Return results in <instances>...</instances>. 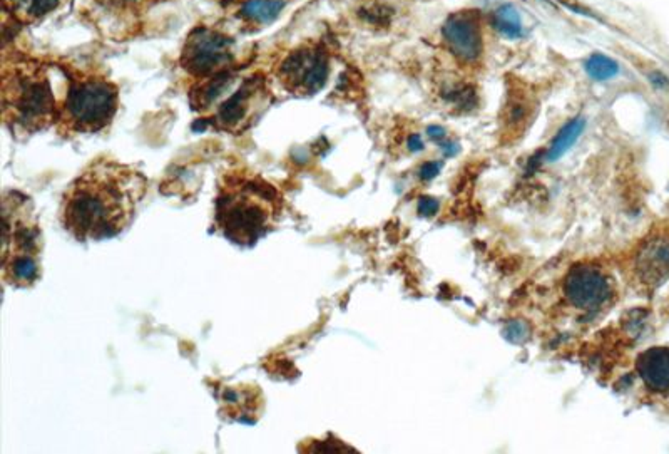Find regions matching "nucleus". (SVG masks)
Returning a JSON list of instances; mask_svg holds the SVG:
<instances>
[{
    "label": "nucleus",
    "instance_id": "f8f14e48",
    "mask_svg": "<svg viewBox=\"0 0 669 454\" xmlns=\"http://www.w3.org/2000/svg\"><path fill=\"white\" fill-rule=\"evenodd\" d=\"M221 406H223V414L229 419L236 421H253L258 419L259 412L263 409L261 391L253 386H240V387H226L220 398Z\"/></svg>",
    "mask_w": 669,
    "mask_h": 454
},
{
    "label": "nucleus",
    "instance_id": "9d476101",
    "mask_svg": "<svg viewBox=\"0 0 669 454\" xmlns=\"http://www.w3.org/2000/svg\"><path fill=\"white\" fill-rule=\"evenodd\" d=\"M609 292L606 275L591 265H577L571 268L564 282V294L567 300L580 310L597 309L606 302Z\"/></svg>",
    "mask_w": 669,
    "mask_h": 454
},
{
    "label": "nucleus",
    "instance_id": "9b49d317",
    "mask_svg": "<svg viewBox=\"0 0 669 454\" xmlns=\"http://www.w3.org/2000/svg\"><path fill=\"white\" fill-rule=\"evenodd\" d=\"M636 272L646 285H659L669 275V240L647 241L636 257Z\"/></svg>",
    "mask_w": 669,
    "mask_h": 454
},
{
    "label": "nucleus",
    "instance_id": "423d86ee",
    "mask_svg": "<svg viewBox=\"0 0 669 454\" xmlns=\"http://www.w3.org/2000/svg\"><path fill=\"white\" fill-rule=\"evenodd\" d=\"M2 278L7 285L27 289L40 278L42 232L32 202L19 191H6Z\"/></svg>",
    "mask_w": 669,
    "mask_h": 454
},
{
    "label": "nucleus",
    "instance_id": "f257e3e1",
    "mask_svg": "<svg viewBox=\"0 0 669 454\" xmlns=\"http://www.w3.org/2000/svg\"><path fill=\"white\" fill-rule=\"evenodd\" d=\"M146 191L148 180L132 166L92 161L66 190L62 227L79 241L112 239L132 223Z\"/></svg>",
    "mask_w": 669,
    "mask_h": 454
},
{
    "label": "nucleus",
    "instance_id": "1a4fd4ad",
    "mask_svg": "<svg viewBox=\"0 0 669 454\" xmlns=\"http://www.w3.org/2000/svg\"><path fill=\"white\" fill-rule=\"evenodd\" d=\"M442 36L449 51L462 62H475L484 51L482 27L477 12H455L447 17Z\"/></svg>",
    "mask_w": 669,
    "mask_h": 454
},
{
    "label": "nucleus",
    "instance_id": "ddd939ff",
    "mask_svg": "<svg viewBox=\"0 0 669 454\" xmlns=\"http://www.w3.org/2000/svg\"><path fill=\"white\" fill-rule=\"evenodd\" d=\"M636 369L652 393L669 391V347H651L638 357Z\"/></svg>",
    "mask_w": 669,
    "mask_h": 454
},
{
    "label": "nucleus",
    "instance_id": "4be33fe9",
    "mask_svg": "<svg viewBox=\"0 0 669 454\" xmlns=\"http://www.w3.org/2000/svg\"><path fill=\"white\" fill-rule=\"evenodd\" d=\"M437 210H438V202L435 198L422 197L418 199V213L422 216H432L437 213Z\"/></svg>",
    "mask_w": 669,
    "mask_h": 454
},
{
    "label": "nucleus",
    "instance_id": "7ed1b4c3",
    "mask_svg": "<svg viewBox=\"0 0 669 454\" xmlns=\"http://www.w3.org/2000/svg\"><path fill=\"white\" fill-rule=\"evenodd\" d=\"M190 103L203 123L216 131L243 135L273 103L265 74H241V69L201 79L191 87Z\"/></svg>",
    "mask_w": 669,
    "mask_h": 454
},
{
    "label": "nucleus",
    "instance_id": "f3484780",
    "mask_svg": "<svg viewBox=\"0 0 669 454\" xmlns=\"http://www.w3.org/2000/svg\"><path fill=\"white\" fill-rule=\"evenodd\" d=\"M283 7L284 2H282V0H248L241 7V14L249 22L265 26V24L273 22L282 14Z\"/></svg>",
    "mask_w": 669,
    "mask_h": 454
},
{
    "label": "nucleus",
    "instance_id": "b1692460",
    "mask_svg": "<svg viewBox=\"0 0 669 454\" xmlns=\"http://www.w3.org/2000/svg\"><path fill=\"white\" fill-rule=\"evenodd\" d=\"M408 149L410 151H422L424 149V141L418 135H413L408 137Z\"/></svg>",
    "mask_w": 669,
    "mask_h": 454
},
{
    "label": "nucleus",
    "instance_id": "a878e982",
    "mask_svg": "<svg viewBox=\"0 0 669 454\" xmlns=\"http://www.w3.org/2000/svg\"><path fill=\"white\" fill-rule=\"evenodd\" d=\"M544 2H549V0H544Z\"/></svg>",
    "mask_w": 669,
    "mask_h": 454
},
{
    "label": "nucleus",
    "instance_id": "0eeeda50",
    "mask_svg": "<svg viewBox=\"0 0 669 454\" xmlns=\"http://www.w3.org/2000/svg\"><path fill=\"white\" fill-rule=\"evenodd\" d=\"M179 64L196 81L241 69L236 43L226 32L208 26L194 27L187 34Z\"/></svg>",
    "mask_w": 669,
    "mask_h": 454
},
{
    "label": "nucleus",
    "instance_id": "20e7f679",
    "mask_svg": "<svg viewBox=\"0 0 669 454\" xmlns=\"http://www.w3.org/2000/svg\"><path fill=\"white\" fill-rule=\"evenodd\" d=\"M59 104L47 66L27 56L3 59L2 119L14 135L31 136L57 124Z\"/></svg>",
    "mask_w": 669,
    "mask_h": 454
},
{
    "label": "nucleus",
    "instance_id": "6ab92c4d",
    "mask_svg": "<svg viewBox=\"0 0 669 454\" xmlns=\"http://www.w3.org/2000/svg\"><path fill=\"white\" fill-rule=\"evenodd\" d=\"M529 111H530V103L527 101L525 98H516V96H510V101L505 107V123H507L509 128H512L514 131L517 129L524 128L525 121L529 119Z\"/></svg>",
    "mask_w": 669,
    "mask_h": 454
},
{
    "label": "nucleus",
    "instance_id": "393cba45",
    "mask_svg": "<svg viewBox=\"0 0 669 454\" xmlns=\"http://www.w3.org/2000/svg\"><path fill=\"white\" fill-rule=\"evenodd\" d=\"M429 136L435 141H440V139H443V137H445V129H443L442 126H430L429 128Z\"/></svg>",
    "mask_w": 669,
    "mask_h": 454
},
{
    "label": "nucleus",
    "instance_id": "dca6fc26",
    "mask_svg": "<svg viewBox=\"0 0 669 454\" xmlns=\"http://www.w3.org/2000/svg\"><path fill=\"white\" fill-rule=\"evenodd\" d=\"M492 26L495 31L507 37L510 40L521 39L524 36V26H522L521 14L512 3H504L499 9L493 12L492 15Z\"/></svg>",
    "mask_w": 669,
    "mask_h": 454
},
{
    "label": "nucleus",
    "instance_id": "4468645a",
    "mask_svg": "<svg viewBox=\"0 0 669 454\" xmlns=\"http://www.w3.org/2000/svg\"><path fill=\"white\" fill-rule=\"evenodd\" d=\"M72 0H3V10L20 26H37Z\"/></svg>",
    "mask_w": 669,
    "mask_h": 454
},
{
    "label": "nucleus",
    "instance_id": "2eb2a0df",
    "mask_svg": "<svg viewBox=\"0 0 669 454\" xmlns=\"http://www.w3.org/2000/svg\"><path fill=\"white\" fill-rule=\"evenodd\" d=\"M584 128H585V121L583 118H576L569 121L566 126L560 129L558 135H555L554 139H552L549 149H547L546 161H558L559 158L566 151H569V148L579 139V136L583 135Z\"/></svg>",
    "mask_w": 669,
    "mask_h": 454
},
{
    "label": "nucleus",
    "instance_id": "a211bd4d",
    "mask_svg": "<svg viewBox=\"0 0 669 454\" xmlns=\"http://www.w3.org/2000/svg\"><path fill=\"white\" fill-rule=\"evenodd\" d=\"M584 69L587 76L594 79V81H609V79L616 77L619 74V66L614 59L604 54H592L584 62Z\"/></svg>",
    "mask_w": 669,
    "mask_h": 454
},
{
    "label": "nucleus",
    "instance_id": "aec40b11",
    "mask_svg": "<svg viewBox=\"0 0 669 454\" xmlns=\"http://www.w3.org/2000/svg\"><path fill=\"white\" fill-rule=\"evenodd\" d=\"M440 169H442V163H438V161H426V163L420 166L418 176H420L422 180L430 181V180H433V178L437 176L438 173H440Z\"/></svg>",
    "mask_w": 669,
    "mask_h": 454
},
{
    "label": "nucleus",
    "instance_id": "39448f33",
    "mask_svg": "<svg viewBox=\"0 0 669 454\" xmlns=\"http://www.w3.org/2000/svg\"><path fill=\"white\" fill-rule=\"evenodd\" d=\"M67 93L59 104L57 131L62 136L92 135L112 123L119 109V87L94 69H67Z\"/></svg>",
    "mask_w": 669,
    "mask_h": 454
},
{
    "label": "nucleus",
    "instance_id": "5701e85b",
    "mask_svg": "<svg viewBox=\"0 0 669 454\" xmlns=\"http://www.w3.org/2000/svg\"><path fill=\"white\" fill-rule=\"evenodd\" d=\"M649 79H651V82H652V84H654V86H658V87H668V86H669L668 77L664 76V74L658 73V70H656V73L649 74Z\"/></svg>",
    "mask_w": 669,
    "mask_h": 454
},
{
    "label": "nucleus",
    "instance_id": "f03ea898",
    "mask_svg": "<svg viewBox=\"0 0 669 454\" xmlns=\"http://www.w3.org/2000/svg\"><path fill=\"white\" fill-rule=\"evenodd\" d=\"M284 198L261 174L236 169L226 173L215 202L216 230L240 247H253L282 222Z\"/></svg>",
    "mask_w": 669,
    "mask_h": 454
},
{
    "label": "nucleus",
    "instance_id": "6e6552de",
    "mask_svg": "<svg viewBox=\"0 0 669 454\" xmlns=\"http://www.w3.org/2000/svg\"><path fill=\"white\" fill-rule=\"evenodd\" d=\"M273 76L286 94L308 98L323 89L330 76V54L321 43L295 47L279 61Z\"/></svg>",
    "mask_w": 669,
    "mask_h": 454
},
{
    "label": "nucleus",
    "instance_id": "412c9836",
    "mask_svg": "<svg viewBox=\"0 0 669 454\" xmlns=\"http://www.w3.org/2000/svg\"><path fill=\"white\" fill-rule=\"evenodd\" d=\"M504 334L507 335V339L514 340V342H521V340L525 339L527 327L522 322H512L507 328H505Z\"/></svg>",
    "mask_w": 669,
    "mask_h": 454
}]
</instances>
